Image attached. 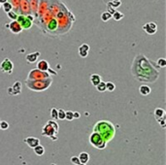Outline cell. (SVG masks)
Instances as JSON below:
<instances>
[{
  "label": "cell",
  "mask_w": 166,
  "mask_h": 165,
  "mask_svg": "<svg viewBox=\"0 0 166 165\" xmlns=\"http://www.w3.org/2000/svg\"><path fill=\"white\" fill-rule=\"evenodd\" d=\"M131 72L135 79L142 82H155L159 77V71L155 62L149 60L141 54L134 58Z\"/></svg>",
  "instance_id": "6da1fadb"
},
{
  "label": "cell",
  "mask_w": 166,
  "mask_h": 165,
  "mask_svg": "<svg viewBox=\"0 0 166 165\" xmlns=\"http://www.w3.org/2000/svg\"><path fill=\"white\" fill-rule=\"evenodd\" d=\"M93 131L98 132L103 140L108 143L116 135V128L114 124L108 120H99L93 126Z\"/></svg>",
  "instance_id": "7a4b0ae2"
},
{
  "label": "cell",
  "mask_w": 166,
  "mask_h": 165,
  "mask_svg": "<svg viewBox=\"0 0 166 165\" xmlns=\"http://www.w3.org/2000/svg\"><path fill=\"white\" fill-rule=\"evenodd\" d=\"M52 79L50 78H46V79H39V80H25L26 86L33 92H44L47 89H49L52 86Z\"/></svg>",
  "instance_id": "3957f363"
},
{
  "label": "cell",
  "mask_w": 166,
  "mask_h": 165,
  "mask_svg": "<svg viewBox=\"0 0 166 165\" xmlns=\"http://www.w3.org/2000/svg\"><path fill=\"white\" fill-rule=\"evenodd\" d=\"M59 126L58 124L54 120H48L47 123L44 125L43 127V132H42V136H46L51 138L52 141H56L58 140V137H56V133L58 132Z\"/></svg>",
  "instance_id": "277c9868"
},
{
  "label": "cell",
  "mask_w": 166,
  "mask_h": 165,
  "mask_svg": "<svg viewBox=\"0 0 166 165\" xmlns=\"http://www.w3.org/2000/svg\"><path fill=\"white\" fill-rule=\"evenodd\" d=\"M89 141L91 146L96 148V149H98V150H103L107 146V143L103 140L101 135L96 131H92V133L89 135Z\"/></svg>",
  "instance_id": "5b68a950"
},
{
  "label": "cell",
  "mask_w": 166,
  "mask_h": 165,
  "mask_svg": "<svg viewBox=\"0 0 166 165\" xmlns=\"http://www.w3.org/2000/svg\"><path fill=\"white\" fill-rule=\"evenodd\" d=\"M17 23L20 24V26L23 29H25V30H28L31 28L32 24H33V17L30 16V15H17V20H16Z\"/></svg>",
  "instance_id": "8992f818"
},
{
  "label": "cell",
  "mask_w": 166,
  "mask_h": 165,
  "mask_svg": "<svg viewBox=\"0 0 166 165\" xmlns=\"http://www.w3.org/2000/svg\"><path fill=\"white\" fill-rule=\"evenodd\" d=\"M51 77V74L50 71H41L39 69H33L29 73H28V76L26 79L28 80H39V79H46V78H50Z\"/></svg>",
  "instance_id": "52a82bcc"
},
{
  "label": "cell",
  "mask_w": 166,
  "mask_h": 165,
  "mask_svg": "<svg viewBox=\"0 0 166 165\" xmlns=\"http://www.w3.org/2000/svg\"><path fill=\"white\" fill-rule=\"evenodd\" d=\"M0 70L3 73H6L8 75H11L14 70V63L9 58H5L0 63Z\"/></svg>",
  "instance_id": "ba28073f"
},
{
  "label": "cell",
  "mask_w": 166,
  "mask_h": 165,
  "mask_svg": "<svg viewBox=\"0 0 166 165\" xmlns=\"http://www.w3.org/2000/svg\"><path fill=\"white\" fill-rule=\"evenodd\" d=\"M8 94L9 95H17L21 93V82L20 81L15 82V84L12 86H9L8 89Z\"/></svg>",
  "instance_id": "9c48e42d"
},
{
  "label": "cell",
  "mask_w": 166,
  "mask_h": 165,
  "mask_svg": "<svg viewBox=\"0 0 166 165\" xmlns=\"http://www.w3.org/2000/svg\"><path fill=\"white\" fill-rule=\"evenodd\" d=\"M143 30L145 31L147 34H149V35H154V34L156 32L157 30V26L156 24L155 23H152V21H151V23H145L142 26Z\"/></svg>",
  "instance_id": "30bf717a"
},
{
  "label": "cell",
  "mask_w": 166,
  "mask_h": 165,
  "mask_svg": "<svg viewBox=\"0 0 166 165\" xmlns=\"http://www.w3.org/2000/svg\"><path fill=\"white\" fill-rule=\"evenodd\" d=\"M6 26L9 27V29H10V31L12 33H14V34H19L20 33L21 31H23V28H21L20 26V24L17 23V20H12L10 23H8L6 24Z\"/></svg>",
  "instance_id": "8fae6325"
},
{
  "label": "cell",
  "mask_w": 166,
  "mask_h": 165,
  "mask_svg": "<svg viewBox=\"0 0 166 165\" xmlns=\"http://www.w3.org/2000/svg\"><path fill=\"white\" fill-rule=\"evenodd\" d=\"M23 142L29 148H31V149H33L34 147H36L37 145L40 144V140H39V139L36 138V137H27V138L24 139Z\"/></svg>",
  "instance_id": "7c38bea8"
},
{
  "label": "cell",
  "mask_w": 166,
  "mask_h": 165,
  "mask_svg": "<svg viewBox=\"0 0 166 165\" xmlns=\"http://www.w3.org/2000/svg\"><path fill=\"white\" fill-rule=\"evenodd\" d=\"M78 51H79V55H80L81 58H86L89 51V46L87 44H83L79 47Z\"/></svg>",
  "instance_id": "4fadbf2b"
},
{
  "label": "cell",
  "mask_w": 166,
  "mask_h": 165,
  "mask_svg": "<svg viewBox=\"0 0 166 165\" xmlns=\"http://www.w3.org/2000/svg\"><path fill=\"white\" fill-rule=\"evenodd\" d=\"M39 56H40V53H39V51H35V53H31L26 55L25 59L28 63H34L37 61Z\"/></svg>",
  "instance_id": "5bb4252c"
},
{
  "label": "cell",
  "mask_w": 166,
  "mask_h": 165,
  "mask_svg": "<svg viewBox=\"0 0 166 165\" xmlns=\"http://www.w3.org/2000/svg\"><path fill=\"white\" fill-rule=\"evenodd\" d=\"M37 69L41 71H49L50 70V64L46 60H40L37 63Z\"/></svg>",
  "instance_id": "9a60e30c"
},
{
  "label": "cell",
  "mask_w": 166,
  "mask_h": 165,
  "mask_svg": "<svg viewBox=\"0 0 166 165\" xmlns=\"http://www.w3.org/2000/svg\"><path fill=\"white\" fill-rule=\"evenodd\" d=\"M139 92L141 95H143V96H146V95H149L152 92V89L147 85H142L140 86L139 88Z\"/></svg>",
  "instance_id": "2e32d148"
},
{
  "label": "cell",
  "mask_w": 166,
  "mask_h": 165,
  "mask_svg": "<svg viewBox=\"0 0 166 165\" xmlns=\"http://www.w3.org/2000/svg\"><path fill=\"white\" fill-rule=\"evenodd\" d=\"M89 81L91 84H92V86H96L101 82V77H100V75H98V74H91L89 77Z\"/></svg>",
  "instance_id": "e0dca14e"
},
{
  "label": "cell",
  "mask_w": 166,
  "mask_h": 165,
  "mask_svg": "<svg viewBox=\"0 0 166 165\" xmlns=\"http://www.w3.org/2000/svg\"><path fill=\"white\" fill-rule=\"evenodd\" d=\"M79 159H80V162L81 164H86L87 162L89 161V154L86 153V151H83V153L80 154V155L78 156Z\"/></svg>",
  "instance_id": "ac0fdd59"
},
{
  "label": "cell",
  "mask_w": 166,
  "mask_h": 165,
  "mask_svg": "<svg viewBox=\"0 0 166 165\" xmlns=\"http://www.w3.org/2000/svg\"><path fill=\"white\" fill-rule=\"evenodd\" d=\"M154 115L155 117L156 120H158L161 118H164L165 117V111L162 109V108H156L154 112Z\"/></svg>",
  "instance_id": "d6986e66"
},
{
  "label": "cell",
  "mask_w": 166,
  "mask_h": 165,
  "mask_svg": "<svg viewBox=\"0 0 166 165\" xmlns=\"http://www.w3.org/2000/svg\"><path fill=\"white\" fill-rule=\"evenodd\" d=\"M33 151H34L35 154L38 155V156H41V155H43L44 154H45V148H44L43 146H41L40 144L37 145L36 147H34Z\"/></svg>",
  "instance_id": "ffe728a7"
},
{
  "label": "cell",
  "mask_w": 166,
  "mask_h": 165,
  "mask_svg": "<svg viewBox=\"0 0 166 165\" xmlns=\"http://www.w3.org/2000/svg\"><path fill=\"white\" fill-rule=\"evenodd\" d=\"M58 28V20H51V21L48 24V29L51 30V31H54Z\"/></svg>",
  "instance_id": "44dd1931"
},
{
  "label": "cell",
  "mask_w": 166,
  "mask_h": 165,
  "mask_svg": "<svg viewBox=\"0 0 166 165\" xmlns=\"http://www.w3.org/2000/svg\"><path fill=\"white\" fill-rule=\"evenodd\" d=\"M124 15L122 14V13H121V12H117V11H115L112 14V18L115 20H117V21H119V20H121V19H124Z\"/></svg>",
  "instance_id": "7402d4cb"
},
{
  "label": "cell",
  "mask_w": 166,
  "mask_h": 165,
  "mask_svg": "<svg viewBox=\"0 0 166 165\" xmlns=\"http://www.w3.org/2000/svg\"><path fill=\"white\" fill-rule=\"evenodd\" d=\"M1 7H3V10H4V12H5V13L10 12V11L13 9L12 3H11V2H8V1L4 2V3L2 4V5H1Z\"/></svg>",
  "instance_id": "603a6c76"
},
{
  "label": "cell",
  "mask_w": 166,
  "mask_h": 165,
  "mask_svg": "<svg viewBox=\"0 0 166 165\" xmlns=\"http://www.w3.org/2000/svg\"><path fill=\"white\" fill-rule=\"evenodd\" d=\"M96 89L98 90L99 92H106V82H100L99 84L95 86Z\"/></svg>",
  "instance_id": "cb8c5ba5"
},
{
  "label": "cell",
  "mask_w": 166,
  "mask_h": 165,
  "mask_svg": "<svg viewBox=\"0 0 166 165\" xmlns=\"http://www.w3.org/2000/svg\"><path fill=\"white\" fill-rule=\"evenodd\" d=\"M116 89V86L112 82H106V92H114Z\"/></svg>",
  "instance_id": "d4e9b609"
},
{
  "label": "cell",
  "mask_w": 166,
  "mask_h": 165,
  "mask_svg": "<svg viewBox=\"0 0 166 165\" xmlns=\"http://www.w3.org/2000/svg\"><path fill=\"white\" fill-rule=\"evenodd\" d=\"M111 18H112V15H111L109 12H104V13H102V15H101V20H102L103 21H108Z\"/></svg>",
  "instance_id": "484cf974"
},
{
  "label": "cell",
  "mask_w": 166,
  "mask_h": 165,
  "mask_svg": "<svg viewBox=\"0 0 166 165\" xmlns=\"http://www.w3.org/2000/svg\"><path fill=\"white\" fill-rule=\"evenodd\" d=\"M156 64H157V67H160V68H164L166 66V59L161 58H158V60L156 61Z\"/></svg>",
  "instance_id": "4316f807"
},
{
  "label": "cell",
  "mask_w": 166,
  "mask_h": 165,
  "mask_svg": "<svg viewBox=\"0 0 166 165\" xmlns=\"http://www.w3.org/2000/svg\"><path fill=\"white\" fill-rule=\"evenodd\" d=\"M9 126H10V124H9L6 120H1V121H0V129L7 130L9 128Z\"/></svg>",
  "instance_id": "83f0119b"
},
{
  "label": "cell",
  "mask_w": 166,
  "mask_h": 165,
  "mask_svg": "<svg viewBox=\"0 0 166 165\" xmlns=\"http://www.w3.org/2000/svg\"><path fill=\"white\" fill-rule=\"evenodd\" d=\"M58 119L60 120H65V111H63L62 109L58 110Z\"/></svg>",
  "instance_id": "f1b7e54d"
},
{
  "label": "cell",
  "mask_w": 166,
  "mask_h": 165,
  "mask_svg": "<svg viewBox=\"0 0 166 165\" xmlns=\"http://www.w3.org/2000/svg\"><path fill=\"white\" fill-rule=\"evenodd\" d=\"M51 117L52 119L58 120V109L56 108H52L51 109Z\"/></svg>",
  "instance_id": "f546056e"
},
{
  "label": "cell",
  "mask_w": 166,
  "mask_h": 165,
  "mask_svg": "<svg viewBox=\"0 0 166 165\" xmlns=\"http://www.w3.org/2000/svg\"><path fill=\"white\" fill-rule=\"evenodd\" d=\"M65 120H74L73 112H71V111H66V112H65Z\"/></svg>",
  "instance_id": "4dcf8cb0"
},
{
  "label": "cell",
  "mask_w": 166,
  "mask_h": 165,
  "mask_svg": "<svg viewBox=\"0 0 166 165\" xmlns=\"http://www.w3.org/2000/svg\"><path fill=\"white\" fill-rule=\"evenodd\" d=\"M7 16H8V18L11 19L12 20H17V15L16 14V13L13 12L12 10H11L10 12L7 13Z\"/></svg>",
  "instance_id": "1f68e13d"
},
{
  "label": "cell",
  "mask_w": 166,
  "mask_h": 165,
  "mask_svg": "<svg viewBox=\"0 0 166 165\" xmlns=\"http://www.w3.org/2000/svg\"><path fill=\"white\" fill-rule=\"evenodd\" d=\"M71 162L73 163V164H76V165H80L81 164V162H80V159H79V157L78 156H72L71 157Z\"/></svg>",
  "instance_id": "d6a6232c"
},
{
  "label": "cell",
  "mask_w": 166,
  "mask_h": 165,
  "mask_svg": "<svg viewBox=\"0 0 166 165\" xmlns=\"http://www.w3.org/2000/svg\"><path fill=\"white\" fill-rule=\"evenodd\" d=\"M73 117H74V119H79V118L81 117V115H80V113L74 112V113H73Z\"/></svg>",
  "instance_id": "836d02e7"
},
{
  "label": "cell",
  "mask_w": 166,
  "mask_h": 165,
  "mask_svg": "<svg viewBox=\"0 0 166 165\" xmlns=\"http://www.w3.org/2000/svg\"><path fill=\"white\" fill-rule=\"evenodd\" d=\"M6 1H8V0H0V3L3 4L4 2H6Z\"/></svg>",
  "instance_id": "e575fe53"
},
{
  "label": "cell",
  "mask_w": 166,
  "mask_h": 165,
  "mask_svg": "<svg viewBox=\"0 0 166 165\" xmlns=\"http://www.w3.org/2000/svg\"><path fill=\"white\" fill-rule=\"evenodd\" d=\"M114 1H121V0H114Z\"/></svg>",
  "instance_id": "d590c367"
},
{
  "label": "cell",
  "mask_w": 166,
  "mask_h": 165,
  "mask_svg": "<svg viewBox=\"0 0 166 165\" xmlns=\"http://www.w3.org/2000/svg\"><path fill=\"white\" fill-rule=\"evenodd\" d=\"M1 5H2V4H1V3H0V8H1Z\"/></svg>",
  "instance_id": "8d00e7d4"
},
{
  "label": "cell",
  "mask_w": 166,
  "mask_h": 165,
  "mask_svg": "<svg viewBox=\"0 0 166 165\" xmlns=\"http://www.w3.org/2000/svg\"><path fill=\"white\" fill-rule=\"evenodd\" d=\"M0 121H1V120H0Z\"/></svg>",
  "instance_id": "74e56055"
}]
</instances>
